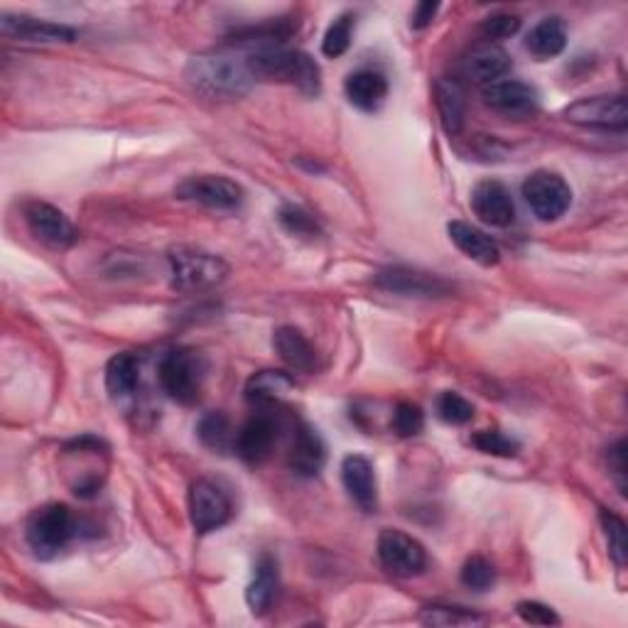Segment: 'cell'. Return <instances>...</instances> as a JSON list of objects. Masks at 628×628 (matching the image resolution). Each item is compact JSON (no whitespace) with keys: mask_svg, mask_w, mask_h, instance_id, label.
<instances>
[{"mask_svg":"<svg viewBox=\"0 0 628 628\" xmlns=\"http://www.w3.org/2000/svg\"><path fill=\"white\" fill-rule=\"evenodd\" d=\"M185 77L197 94L214 101H234L246 96L253 86L248 55L205 53L189 59Z\"/></svg>","mask_w":628,"mask_h":628,"instance_id":"obj_1","label":"cell"},{"mask_svg":"<svg viewBox=\"0 0 628 628\" xmlns=\"http://www.w3.org/2000/svg\"><path fill=\"white\" fill-rule=\"evenodd\" d=\"M248 69L253 79L280 81L300 89L302 94L317 96L322 89L319 65L300 49L290 47H260L248 53Z\"/></svg>","mask_w":628,"mask_h":628,"instance_id":"obj_2","label":"cell"},{"mask_svg":"<svg viewBox=\"0 0 628 628\" xmlns=\"http://www.w3.org/2000/svg\"><path fill=\"white\" fill-rule=\"evenodd\" d=\"M172 288L179 292H201L217 288L224 282L229 266L224 258L214 256L205 248L175 246L167 253Z\"/></svg>","mask_w":628,"mask_h":628,"instance_id":"obj_3","label":"cell"},{"mask_svg":"<svg viewBox=\"0 0 628 628\" xmlns=\"http://www.w3.org/2000/svg\"><path fill=\"white\" fill-rule=\"evenodd\" d=\"M77 533L74 515L65 503H45L30 513L25 540L39 560H53L72 543Z\"/></svg>","mask_w":628,"mask_h":628,"instance_id":"obj_4","label":"cell"},{"mask_svg":"<svg viewBox=\"0 0 628 628\" xmlns=\"http://www.w3.org/2000/svg\"><path fill=\"white\" fill-rule=\"evenodd\" d=\"M160 386L179 405H195L201 398L207 361L195 349H172L160 361Z\"/></svg>","mask_w":628,"mask_h":628,"instance_id":"obj_5","label":"cell"},{"mask_svg":"<svg viewBox=\"0 0 628 628\" xmlns=\"http://www.w3.org/2000/svg\"><path fill=\"white\" fill-rule=\"evenodd\" d=\"M523 199L540 221H557L572 205V189L557 172L538 170L523 182Z\"/></svg>","mask_w":628,"mask_h":628,"instance_id":"obj_6","label":"cell"},{"mask_svg":"<svg viewBox=\"0 0 628 628\" xmlns=\"http://www.w3.org/2000/svg\"><path fill=\"white\" fill-rule=\"evenodd\" d=\"M175 195L182 201H191V205L214 211H236L243 205V189L234 179H229L224 175L187 177L175 189Z\"/></svg>","mask_w":628,"mask_h":628,"instance_id":"obj_7","label":"cell"},{"mask_svg":"<svg viewBox=\"0 0 628 628\" xmlns=\"http://www.w3.org/2000/svg\"><path fill=\"white\" fill-rule=\"evenodd\" d=\"M231 519L226 491L209 479H197L189 486V521L199 535L224 528Z\"/></svg>","mask_w":628,"mask_h":628,"instance_id":"obj_8","label":"cell"},{"mask_svg":"<svg viewBox=\"0 0 628 628\" xmlns=\"http://www.w3.org/2000/svg\"><path fill=\"white\" fill-rule=\"evenodd\" d=\"M565 118L582 128L600 130H626L628 126V104L624 94H604L574 101L565 108Z\"/></svg>","mask_w":628,"mask_h":628,"instance_id":"obj_9","label":"cell"},{"mask_svg":"<svg viewBox=\"0 0 628 628\" xmlns=\"http://www.w3.org/2000/svg\"><path fill=\"white\" fill-rule=\"evenodd\" d=\"M484 104L505 118H531L540 111L538 89L521 79H501L481 86Z\"/></svg>","mask_w":628,"mask_h":628,"instance_id":"obj_10","label":"cell"},{"mask_svg":"<svg viewBox=\"0 0 628 628\" xmlns=\"http://www.w3.org/2000/svg\"><path fill=\"white\" fill-rule=\"evenodd\" d=\"M379 560L395 577H418L428 567V553L412 535L388 528L379 538Z\"/></svg>","mask_w":628,"mask_h":628,"instance_id":"obj_11","label":"cell"},{"mask_svg":"<svg viewBox=\"0 0 628 628\" xmlns=\"http://www.w3.org/2000/svg\"><path fill=\"white\" fill-rule=\"evenodd\" d=\"M23 214H25L27 229L33 231V236L37 241H43L49 248L62 251V248L74 246L79 239L74 224L69 221L65 211L47 205V201H27Z\"/></svg>","mask_w":628,"mask_h":628,"instance_id":"obj_12","label":"cell"},{"mask_svg":"<svg viewBox=\"0 0 628 628\" xmlns=\"http://www.w3.org/2000/svg\"><path fill=\"white\" fill-rule=\"evenodd\" d=\"M376 286L405 298H442L452 292L450 282L442 280L440 276H434V272L405 266H393L381 270L376 276Z\"/></svg>","mask_w":628,"mask_h":628,"instance_id":"obj_13","label":"cell"},{"mask_svg":"<svg viewBox=\"0 0 628 628\" xmlns=\"http://www.w3.org/2000/svg\"><path fill=\"white\" fill-rule=\"evenodd\" d=\"M278 442V422L272 418L270 410H260L253 415L251 420L236 432L234 450L243 462L248 464H263Z\"/></svg>","mask_w":628,"mask_h":628,"instance_id":"obj_14","label":"cell"},{"mask_svg":"<svg viewBox=\"0 0 628 628\" xmlns=\"http://www.w3.org/2000/svg\"><path fill=\"white\" fill-rule=\"evenodd\" d=\"M0 33L8 39H20V43L33 45H55V43H74L77 30L49 23V20H37L30 15H0Z\"/></svg>","mask_w":628,"mask_h":628,"instance_id":"obj_15","label":"cell"},{"mask_svg":"<svg viewBox=\"0 0 628 628\" xmlns=\"http://www.w3.org/2000/svg\"><path fill=\"white\" fill-rule=\"evenodd\" d=\"M472 209L489 226L505 229L515 221L513 197L499 179H484L472 189Z\"/></svg>","mask_w":628,"mask_h":628,"instance_id":"obj_16","label":"cell"},{"mask_svg":"<svg viewBox=\"0 0 628 628\" xmlns=\"http://www.w3.org/2000/svg\"><path fill=\"white\" fill-rule=\"evenodd\" d=\"M511 55L496 43H476L462 59V72L479 86H489L511 72Z\"/></svg>","mask_w":628,"mask_h":628,"instance_id":"obj_17","label":"cell"},{"mask_svg":"<svg viewBox=\"0 0 628 628\" xmlns=\"http://www.w3.org/2000/svg\"><path fill=\"white\" fill-rule=\"evenodd\" d=\"M290 469L302 479H312L317 476L324 464H327V444H324L322 434L307 422H300L292 434L290 447Z\"/></svg>","mask_w":628,"mask_h":628,"instance_id":"obj_18","label":"cell"},{"mask_svg":"<svg viewBox=\"0 0 628 628\" xmlns=\"http://www.w3.org/2000/svg\"><path fill=\"white\" fill-rule=\"evenodd\" d=\"M341 481L344 489H347V493L361 511L373 513L379 509L376 472H373V464L367 457L349 454V457L341 462Z\"/></svg>","mask_w":628,"mask_h":628,"instance_id":"obj_19","label":"cell"},{"mask_svg":"<svg viewBox=\"0 0 628 628\" xmlns=\"http://www.w3.org/2000/svg\"><path fill=\"white\" fill-rule=\"evenodd\" d=\"M292 391H295V379H292L290 373L278 369H266L253 373L248 379L246 400L260 410H270L276 408L282 398H288Z\"/></svg>","mask_w":628,"mask_h":628,"instance_id":"obj_20","label":"cell"},{"mask_svg":"<svg viewBox=\"0 0 628 628\" xmlns=\"http://www.w3.org/2000/svg\"><path fill=\"white\" fill-rule=\"evenodd\" d=\"M447 231H450V239L454 241V246H457L467 258L479 263V266L491 268L501 260L499 243H496L491 236H486L481 229L467 224V221H452Z\"/></svg>","mask_w":628,"mask_h":628,"instance_id":"obj_21","label":"cell"},{"mask_svg":"<svg viewBox=\"0 0 628 628\" xmlns=\"http://www.w3.org/2000/svg\"><path fill=\"white\" fill-rule=\"evenodd\" d=\"M344 91H347L351 106L367 111V114H373V111H379L386 104L388 79L376 72V69H359V72H353L347 79Z\"/></svg>","mask_w":628,"mask_h":628,"instance_id":"obj_22","label":"cell"},{"mask_svg":"<svg viewBox=\"0 0 628 628\" xmlns=\"http://www.w3.org/2000/svg\"><path fill=\"white\" fill-rule=\"evenodd\" d=\"M272 347H276L278 357L290 371L298 373H312L317 367V351L310 344V339L295 327H280L272 337Z\"/></svg>","mask_w":628,"mask_h":628,"instance_id":"obj_23","label":"cell"},{"mask_svg":"<svg viewBox=\"0 0 628 628\" xmlns=\"http://www.w3.org/2000/svg\"><path fill=\"white\" fill-rule=\"evenodd\" d=\"M278 586H280L278 560L272 555H260V560L256 562V577H253V582L246 590V604L251 606V612L266 614L270 609V604L276 602Z\"/></svg>","mask_w":628,"mask_h":628,"instance_id":"obj_24","label":"cell"},{"mask_svg":"<svg viewBox=\"0 0 628 628\" xmlns=\"http://www.w3.org/2000/svg\"><path fill=\"white\" fill-rule=\"evenodd\" d=\"M434 101H438L440 120L447 136H460L464 118H467V101H464L462 86L452 79H440L434 84Z\"/></svg>","mask_w":628,"mask_h":628,"instance_id":"obj_25","label":"cell"},{"mask_svg":"<svg viewBox=\"0 0 628 628\" xmlns=\"http://www.w3.org/2000/svg\"><path fill=\"white\" fill-rule=\"evenodd\" d=\"M525 47L528 53L538 59H550L557 57L567 47V25L560 15L543 18L538 25H535L528 37H525Z\"/></svg>","mask_w":628,"mask_h":628,"instance_id":"obj_26","label":"cell"},{"mask_svg":"<svg viewBox=\"0 0 628 628\" xmlns=\"http://www.w3.org/2000/svg\"><path fill=\"white\" fill-rule=\"evenodd\" d=\"M140 363L133 353H116L106 367V388L111 398H128L138 388Z\"/></svg>","mask_w":628,"mask_h":628,"instance_id":"obj_27","label":"cell"},{"mask_svg":"<svg viewBox=\"0 0 628 628\" xmlns=\"http://www.w3.org/2000/svg\"><path fill=\"white\" fill-rule=\"evenodd\" d=\"M197 434L205 447H209L211 452H219V454H226L234 450L236 444V432L231 428V420L226 418L224 412H207L205 418L199 420L197 425Z\"/></svg>","mask_w":628,"mask_h":628,"instance_id":"obj_28","label":"cell"},{"mask_svg":"<svg viewBox=\"0 0 628 628\" xmlns=\"http://www.w3.org/2000/svg\"><path fill=\"white\" fill-rule=\"evenodd\" d=\"M420 621L428 626H442V628H462V626H479L486 624L484 616L474 614L464 606H425L420 614Z\"/></svg>","mask_w":628,"mask_h":628,"instance_id":"obj_29","label":"cell"},{"mask_svg":"<svg viewBox=\"0 0 628 628\" xmlns=\"http://www.w3.org/2000/svg\"><path fill=\"white\" fill-rule=\"evenodd\" d=\"M602 528L606 535V543H609L612 560L619 567H626V562H628V528H626L624 519H619V515L612 513V511H602Z\"/></svg>","mask_w":628,"mask_h":628,"instance_id":"obj_30","label":"cell"},{"mask_svg":"<svg viewBox=\"0 0 628 628\" xmlns=\"http://www.w3.org/2000/svg\"><path fill=\"white\" fill-rule=\"evenodd\" d=\"M472 444L484 454L503 457V460H511L521 452V444L499 430H481V432L472 434Z\"/></svg>","mask_w":628,"mask_h":628,"instance_id":"obj_31","label":"cell"},{"mask_svg":"<svg viewBox=\"0 0 628 628\" xmlns=\"http://www.w3.org/2000/svg\"><path fill=\"white\" fill-rule=\"evenodd\" d=\"M351 33H353V15L351 13L339 15L329 25L327 33H324L322 53L327 55V57H332V59L341 57L349 49V45H351Z\"/></svg>","mask_w":628,"mask_h":628,"instance_id":"obj_32","label":"cell"},{"mask_svg":"<svg viewBox=\"0 0 628 628\" xmlns=\"http://www.w3.org/2000/svg\"><path fill=\"white\" fill-rule=\"evenodd\" d=\"M462 584L474 592H486L496 584V570L486 557L474 555L462 567Z\"/></svg>","mask_w":628,"mask_h":628,"instance_id":"obj_33","label":"cell"},{"mask_svg":"<svg viewBox=\"0 0 628 628\" xmlns=\"http://www.w3.org/2000/svg\"><path fill=\"white\" fill-rule=\"evenodd\" d=\"M391 428L398 438H415V434H420L425 428V412L420 410V405L415 403L395 405Z\"/></svg>","mask_w":628,"mask_h":628,"instance_id":"obj_34","label":"cell"},{"mask_svg":"<svg viewBox=\"0 0 628 628\" xmlns=\"http://www.w3.org/2000/svg\"><path fill=\"white\" fill-rule=\"evenodd\" d=\"M438 415L447 425H467L474 418V405L460 393H442L438 398Z\"/></svg>","mask_w":628,"mask_h":628,"instance_id":"obj_35","label":"cell"},{"mask_svg":"<svg viewBox=\"0 0 628 628\" xmlns=\"http://www.w3.org/2000/svg\"><path fill=\"white\" fill-rule=\"evenodd\" d=\"M280 224L282 229L290 231L292 236H300V239H317L322 234L314 217L307 214L305 209L292 207V205L280 209Z\"/></svg>","mask_w":628,"mask_h":628,"instance_id":"obj_36","label":"cell"},{"mask_svg":"<svg viewBox=\"0 0 628 628\" xmlns=\"http://www.w3.org/2000/svg\"><path fill=\"white\" fill-rule=\"evenodd\" d=\"M481 35L486 43H496V39H505V37H513L515 33L521 30V18L519 15H509V13H496L489 15L479 25Z\"/></svg>","mask_w":628,"mask_h":628,"instance_id":"obj_37","label":"cell"},{"mask_svg":"<svg viewBox=\"0 0 628 628\" xmlns=\"http://www.w3.org/2000/svg\"><path fill=\"white\" fill-rule=\"evenodd\" d=\"M515 612H519V616L525 624H533V626H560V616H557L553 606H548V604L521 602L519 606H515Z\"/></svg>","mask_w":628,"mask_h":628,"instance_id":"obj_38","label":"cell"},{"mask_svg":"<svg viewBox=\"0 0 628 628\" xmlns=\"http://www.w3.org/2000/svg\"><path fill=\"white\" fill-rule=\"evenodd\" d=\"M609 467L614 472V479L619 484L621 493L626 496V476H628V467H626V440H619L609 450Z\"/></svg>","mask_w":628,"mask_h":628,"instance_id":"obj_39","label":"cell"},{"mask_svg":"<svg viewBox=\"0 0 628 628\" xmlns=\"http://www.w3.org/2000/svg\"><path fill=\"white\" fill-rule=\"evenodd\" d=\"M438 10H440V3H420L412 13V27L415 30L428 27L434 20V15H438Z\"/></svg>","mask_w":628,"mask_h":628,"instance_id":"obj_40","label":"cell"}]
</instances>
